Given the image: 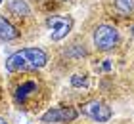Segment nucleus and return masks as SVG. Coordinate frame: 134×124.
Segmentation results:
<instances>
[{"label":"nucleus","instance_id":"12","mask_svg":"<svg viewBox=\"0 0 134 124\" xmlns=\"http://www.w3.org/2000/svg\"><path fill=\"white\" fill-rule=\"evenodd\" d=\"M0 4H2V0H0Z\"/></svg>","mask_w":134,"mask_h":124},{"label":"nucleus","instance_id":"5","mask_svg":"<svg viewBox=\"0 0 134 124\" xmlns=\"http://www.w3.org/2000/svg\"><path fill=\"white\" fill-rule=\"evenodd\" d=\"M81 113L77 107L71 105H59V107H48L44 113H40L38 120L42 124H65V122H75Z\"/></svg>","mask_w":134,"mask_h":124},{"label":"nucleus","instance_id":"10","mask_svg":"<svg viewBox=\"0 0 134 124\" xmlns=\"http://www.w3.org/2000/svg\"><path fill=\"white\" fill-rule=\"evenodd\" d=\"M0 124H10V122H8V119H4V116L0 115Z\"/></svg>","mask_w":134,"mask_h":124},{"label":"nucleus","instance_id":"7","mask_svg":"<svg viewBox=\"0 0 134 124\" xmlns=\"http://www.w3.org/2000/svg\"><path fill=\"white\" fill-rule=\"evenodd\" d=\"M17 38H19V31L12 25L10 19H6V17L0 14V40L2 42H14Z\"/></svg>","mask_w":134,"mask_h":124},{"label":"nucleus","instance_id":"11","mask_svg":"<svg viewBox=\"0 0 134 124\" xmlns=\"http://www.w3.org/2000/svg\"><path fill=\"white\" fill-rule=\"evenodd\" d=\"M130 33H132V34H134V25H132V27H130Z\"/></svg>","mask_w":134,"mask_h":124},{"label":"nucleus","instance_id":"3","mask_svg":"<svg viewBox=\"0 0 134 124\" xmlns=\"http://www.w3.org/2000/svg\"><path fill=\"white\" fill-rule=\"evenodd\" d=\"M79 113L98 124H107L113 119V107L107 101H103L102 97H92L88 101L81 103L79 105Z\"/></svg>","mask_w":134,"mask_h":124},{"label":"nucleus","instance_id":"6","mask_svg":"<svg viewBox=\"0 0 134 124\" xmlns=\"http://www.w3.org/2000/svg\"><path fill=\"white\" fill-rule=\"evenodd\" d=\"M73 25H75V21H73L71 15H48L46 19V29L54 42L67 38L73 31Z\"/></svg>","mask_w":134,"mask_h":124},{"label":"nucleus","instance_id":"2","mask_svg":"<svg viewBox=\"0 0 134 124\" xmlns=\"http://www.w3.org/2000/svg\"><path fill=\"white\" fill-rule=\"evenodd\" d=\"M48 65V54L42 48H21L10 54L4 61V67L10 74L17 73H36Z\"/></svg>","mask_w":134,"mask_h":124},{"label":"nucleus","instance_id":"1","mask_svg":"<svg viewBox=\"0 0 134 124\" xmlns=\"http://www.w3.org/2000/svg\"><path fill=\"white\" fill-rule=\"evenodd\" d=\"M14 82L10 84V97L14 107L27 113H38L40 109H48L52 92L48 90L46 82L35 73H17Z\"/></svg>","mask_w":134,"mask_h":124},{"label":"nucleus","instance_id":"8","mask_svg":"<svg viewBox=\"0 0 134 124\" xmlns=\"http://www.w3.org/2000/svg\"><path fill=\"white\" fill-rule=\"evenodd\" d=\"M8 11L17 17H29L31 8H29L27 0H8Z\"/></svg>","mask_w":134,"mask_h":124},{"label":"nucleus","instance_id":"4","mask_svg":"<svg viewBox=\"0 0 134 124\" xmlns=\"http://www.w3.org/2000/svg\"><path fill=\"white\" fill-rule=\"evenodd\" d=\"M94 48L98 50L102 54H107V52H113L115 48L119 46L121 42V34L117 27H113V25H107V23H102L98 27L94 29Z\"/></svg>","mask_w":134,"mask_h":124},{"label":"nucleus","instance_id":"9","mask_svg":"<svg viewBox=\"0 0 134 124\" xmlns=\"http://www.w3.org/2000/svg\"><path fill=\"white\" fill-rule=\"evenodd\" d=\"M113 8H115V11H117L119 15H123V17L134 15V0H115Z\"/></svg>","mask_w":134,"mask_h":124}]
</instances>
